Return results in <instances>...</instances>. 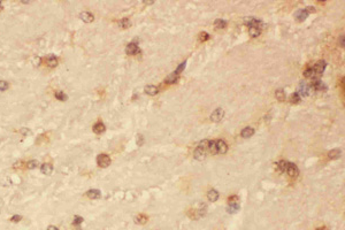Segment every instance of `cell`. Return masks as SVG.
Segmentation results:
<instances>
[{"mask_svg":"<svg viewBox=\"0 0 345 230\" xmlns=\"http://www.w3.org/2000/svg\"><path fill=\"white\" fill-rule=\"evenodd\" d=\"M308 92H309V85H307L305 82H302V83H300V85H299V89H298L297 93L300 96V98H302V97L307 96Z\"/></svg>","mask_w":345,"mask_h":230,"instance_id":"9","label":"cell"},{"mask_svg":"<svg viewBox=\"0 0 345 230\" xmlns=\"http://www.w3.org/2000/svg\"><path fill=\"white\" fill-rule=\"evenodd\" d=\"M83 222V217H81V216H75V219H74V224H81Z\"/></svg>","mask_w":345,"mask_h":230,"instance_id":"38","label":"cell"},{"mask_svg":"<svg viewBox=\"0 0 345 230\" xmlns=\"http://www.w3.org/2000/svg\"><path fill=\"white\" fill-rule=\"evenodd\" d=\"M137 143H138V145H139V146H142L143 145V143H144V138H143V136L142 135H138L137 136Z\"/></svg>","mask_w":345,"mask_h":230,"instance_id":"39","label":"cell"},{"mask_svg":"<svg viewBox=\"0 0 345 230\" xmlns=\"http://www.w3.org/2000/svg\"><path fill=\"white\" fill-rule=\"evenodd\" d=\"M2 8H4V7H2V4H1V2H0V12H1V10H2Z\"/></svg>","mask_w":345,"mask_h":230,"instance_id":"42","label":"cell"},{"mask_svg":"<svg viewBox=\"0 0 345 230\" xmlns=\"http://www.w3.org/2000/svg\"><path fill=\"white\" fill-rule=\"evenodd\" d=\"M80 17L82 21H84L86 23H90V22H92V21L95 20V16L91 14V13H89V12H82L80 14Z\"/></svg>","mask_w":345,"mask_h":230,"instance_id":"14","label":"cell"},{"mask_svg":"<svg viewBox=\"0 0 345 230\" xmlns=\"http://www.w3.org/2000/svg\"><path fill=\"white\" fill-rule=\"evenodd\" d=\"M137 52H139L138 50V45L136 43H130L128 44V46L126 47V53L128 55H135Z\"/></svg>","mask_w":345,"mask_h":230,"instance_id":"11","label":"cell"},{"mask_svg":"<svg viewBox=\"0 0 345 230\" xmlns=\"http://www.w3.org/2000/svg\"><path fill=\"white\" fill-rule=\"evenodd\" d=\"M178 78H180V75H177L175 72H171V74H169L168 76L166 77L165 83H167V84H175V83H177Z\"/></svg>","mask_w":345,"mask_h":230,"instance_id":"13","label":"cell"},{"mask_svg":"<svg viewBox=\"0 0 345 230\" xmlns=\"http://www.w3.org/2000/svg\"><path fill=\"white\" fill-rule=\"evenodd\" d=\"M21 220H22V216L21 215H14V216H12V219H10V221H12V222H15V223H16V222H20Z\"/></svg>","mask_w":345,"mask_h":230,"instance_id":"37","label":"cell"},{"mask_svg":"<svg viewBox=\"0 0 345 230\" xmlns=\"http://www.w3.org/2000/svg\"><path fill=\"white\" fill-rule=\"evenodd\" d=\"M228 202H229V205H232V204H239V198H238L237 196H231L230 198H229Z\"/></svg>","mask_w":345,"mask_h":230,"instance_id":"35","label":"cell"},{"mask_svg":"<svg viewBox=\"0 0 345 230\" xmlns=\"http://www.w3.org/2000/svg\"><path fill=\"white\" fill-rule=\"evenodd\" d=\"M147 220H148V217H147L145 214H139L138 216L135 217V222L138 223V224H145L147 222Z\"/></svg>","mask_w":345,"mask_h":230,"instance_id":"23","label":"cell"},{"mask_svg":"<svg viewBox=\"0 0 345 230\" xmlns=\"http://www.w3.org/2000/svg\"><path fill=\"white\" fill-rule=\"evenodd\" d=\"M339 45L342 47H344V36H343V35L339 37Z\"/></svg>","mask_w":345,"mask_h":230,"instance_id":"40","label":"cell"},{"mask_svg":"<svg viewBox=\"0 0 345 230\" xmlns=\"http://www.w3.org/2000/svg\"><path fill=\"white\" fill-rule=\"evenodd\" d=\"M275 97H276V99L279 101H281V102L285 101V92H284L283 89L276 90V91H275Z\"/></svg>","mask_w":345,"mask_h":230,"instance_id":"21","label":"cell"},{"mask_svg":"<svg viewBox=\"0 0 345 230\" xmlns=\"http://www.w3.org/2000/svg\"><path fill=\"white\" fill-rule=\"evenodd\" d=\"M145 92H146L147 95H150V96H156V95H158L159 90H158V87L154 85H147L146 87H145Z\"/></svg>","mask_w":345,"mask_h":230,"instance_id":"22","label":"cell"},{"mask_svg":"<svg viewBox=\"0 0 345 230\" xmlns=\"http://www.w3.org/2000/svg\"><path fill=\"white\" fill-rule=\"evenodd\" d=\"M241 135L243 138H250V137H252V136L254 135V129H253V128H250V127L244 128V129L242 130Z\"/></svg>","mask_w":345,"mask_h":230,"instance_id":"17","label":"cell"},{"mask_svg":"<svg viewBox=\"0 0 345 230\" xmlns=\"http://www.w3.org/2000/svg\"><path fill=\"white\" fill-rule=\"evenodd\" d=\"M244 23L246 24V25H249V28H251V27H254V28H258V29H265L266 28V24L264 23V22H261L260 20L255 19V17H253V16H249V17H245L244 19Z\"/></svg>","mask_w":345,"mask_h":230,"instance_id":"2","label":"cell"},{"mask_svg":"<svg viewBox=\"0 0 345 230\" xmlns=\"http://www.w3.org/2000/svg\"><path fill=\"white\" fill-rule=\"evenodd\" d=\"M8 89V83L6 81H0V91H6Z\"/></svg>","mask_w":345,"mask_h":230,"instance_id":"36","label":"cell"},{"mask_svg":"<svg viewBox=\"0 0 345 230\" xmlns=\"http://www.w3.org/2000/svg\"><path fill=\"white\" fill-rule=\"evenodd\" d=\"M105 129H106V127H105V124L103 122H97V123L93 125V132L97 135L103 134L105 131Z\"/></svg>","mask_w":345,"mask_h":230,"instance_id":"16","label":"cell"},{"mask_svg":"<svg viewBox=\"0 0 345 230\" xmlns=\"http://www.w3.org/2000/svg\"><path fill=\"white\" fill-rule=\"evenodd\" d=\"M315 90V91H327V85L323 83V82H321L320 80H317V81H312V85H311Z\"/></svg>","mask_w":345,"mask_h":230,"instance_id":"8","label":"cell"},{"mask_svg":"<svg viewBox=\"0 0 345 230\" xmlns=\"http://www.w3.org/2000/svg\"><path fill=\"white\" fill-rule=\"evenodd\" d=\"M300 96L298 95L297 92H294V93H292L291 95V97H290V101H291V104H298L299 101H300Z\"/></svg>","mask_w":345,"mask_h":230,"instance_id":"29","label":"cell"},{"mask_svg":"<svg viewBox=\"0 0 345 230\" xmlns=\"http://www.w3.org/2000/svg\"><path fill=\"white\" fill-rule=\"evenodd\" d=\"M118 25H120L122 29L129 28V27H130V20L128 19V17H124V19H122L120 22H118Z\"/></svg>","mask_w":345,"mask_h":230,"instance_id":"28","label":"cell"},{"mask_svg":"<svg viewBox=\"0 0 345 230\" xmlns=\"http://www.w3.org/2000/svg\"><path fill=\"white\" fill-rule=\"evenodd\" d=\"M207 198H208V200L212 201V202L216 201L219 199V192L216 191V190H214V189L209 190L207 193Z\"/></svg>","mask_w":345,"mask_h":230,"instance_id":"19","label":"cell"},{"mask_svg":"<svg viewBox=\"0 0 345 230\" xmlns=\"http://www.w3.org/2000/svg\"><path fill=\"white\" fill-rule=\"evenodd\" d=\"M312 13H315V8L312 7V6L306 7V8H304V9H299L297 13H296V19H297L299 22H303V21L306 20V17H307L308 15L312 14Z\"/></svg>","mask_w":345,"mask_h":230,"instance_id":"3","label":"cell"},{"mask_svg":"<svg viewBox=\"0 0 345 230\" xmlns=\"http://www.w3.org/2000/svg\"><path fill=\"white\" fill-rule=\"evenodd\" d=\"M208 39H209V35L207 34V32H205V31H204V32H201V34H199V40H200V42H206V40H208Z\"/></svg>","mask_w":345,"mask_h":230,"instance_id":"33","label":"cell"},{"mask_svg":"<svg viewBox=\"0 0 345 230\" xmlns=\"http://www.w3.org/2000/svg\"><path fill=\"white\" fill-rule=\"evenodd\" d=\"M38 165H39V162H38V160H30L28 162V168L29 169H35V168L37 167Z\"/></svg>","mask_w":345,"mask_h":230,"instance_id":"32","label":"cell"},{"mask_svg":"<svg viewBox=\"0 0 345 230\" xmlns=\"http://www.w3.org/2000/svg\"><path fill=\"white\" fill-rule=\"evenodd\" d=\"M260 29L258 28H254V27H251V28H249V34H250L251 37H253V38H257V37H259L260 36Z\"/></svg>","mask_w":345,"mask_h":230,"instance_id":"24","label":"cell"},{"mask_svg":"<svg viewBox=\"0 0 345 230\" xmlns=\"http://www.w3.org/2000/svg\"><path fill=\"white\" fill-rule=\"evenodd\" d=\"M223 116H224V110L222 108H218V109H215L211 114V120L213 122H219V121L222 120Z\"/></svg>","mask_w":345,"mask_h":230,"instance_id":"7","label":"cell"},{"mask_svg":"<svg viewBox=\"0 0 345 230\" xmlns=\"http://www.w3.org/2000/svg\"><path fill=\"white\" fill-rule=\"evenodd\" d=\"M238 210H239V204H232V205L228 206V212L229 213H236Z\"/></svg>","mask_w":345,"mask_h":230,"instance_id":"31","label":"cell"},{"mask_svg":"<svg viewBox=\"0 0 345 230\" xmlns=\"http://www.w3.org/2000/svg\"><path fill=\"white\" fill-rule=\"evenodd\" d=\"M317 230H328V229H327V228H320V229H317Z\"/></svg>","mask_w":345,"mask_h":230,"instance_id":"43","label":"cell"},{"mask_svg":"<svg viewBox=\"0 0 345 230\" xmlns=\"http://www.w3.org/2000/svg\"><path fill=\"white\" fill-rule=\"evenodd\" d=\"M326 66H327V63H326V61H323V60L317 61V62L313 66L312 69H313V72H314V76H315V80H320V76H321L322 74H323V72H324Z\"/></svg>","mask_w":345,"mask_h":230,"instance_id":"4","label":"cell"},{"mask_svg":"<svg viewBox=\"0 0 345 230\" xmlns=\"http://www.w3.org/2000/svg\"><path fill=\"white\" fill-rule=\"evenodd\" d=\"M208 146H209V140L205 139L203 142H200L194 151V158L197 160H203L206 155V152H208Z\"/></svg>","mask_w":345,"mask_h":230,"instance_id":"1","label":"cell"},{"mask_svg":"<svg viewBox=\"0 0 345 230\" xmlns=\"http://www.w3.org/2000/svg\"><path fill=\"white\" fill-rule=\"evenodd\" d=\"M340 154H342V151H340V150H338V149L331 150L330 152L328 153V158L330 159V160H336V159L339 158Z\"/></svg>","mask_w":345,"mask_h":230,"instance_id":"20","label":"cell"},{"mask_svg":"<svg viewBox=\"0 0 345 230\" xmlns=\"http://www.w3.org/2000/svg\"><path fill=\"white\" fill-rule=\"evenodd\" d=\"M215 143H216V149H218V153H221V154L227 153L228 145H227V143H226L224 140H222V139H219V140H216Z\"/></svg>","mask_w":345,"mask_h":230,"instance_id":"10","label":"cell"},{"mask_svg":"<svg viewBox=\"0 0 345 230\" xmlns=\"http://www.w3.org/2000/svg\"><path fill=\"white\" fill-rule=\"evenodd\" d=\"M185 66H186V62H185V61H184V62H182V63H181V65H180V66H178V67H177V69H176V70H175V72H175V74H177V75H180L181 72H183V70H184V69H185Z\"/></svg>","mask_w":345,"mask_h":230,"instance_id":"34","label":"cell"},{"mask_svg":"<svg viewBox=\"0 0 345 230\" xmlns=\"http://www.w3.org/2000/svg\"><path fill=\"white\" fill-rule=\"evenodd\" d=\"M40 172L44 174V175H51L53 172V166L51 163H44L40 168Z\"/></svg>","mask_w":345,"mask_h":230,"instance_id":"18","label":"cell"},{"mask_svg":"<svg viewBox=\"0 0 345 230\" xmlns=\"http://www.w3.org/2000/svg\"><path fill=\"white\" fill-rule=\"evenodd\" d=\"M45 62L47 63L48 67H57L58 65V59L55 55H53V54H50V55H47L46 57V59H45Z\"/></svg>","mask_w":345,"mask_h":230,"instance_id":"12","label":"cell"},{"mask_svg":"<svg viewBox=\"0 0 345 230\" xmlns=\"http://www.w3.org/2000/svg\"><path fill=\"white\" fill-rule=\"evenodd\" d=\"M97 163L98 166L101 168H106L108 167L111 165V158H109L107 154H99L97 157Z\"/></svg>","mask_w":345,"mask_h":230,"instance_id":"5","label":"cell"},{"mask_svg":"<svg viewBox=\"0 0 345 230\" xmlns=\"http://www.w3.org/2000/svg\"><path fill=\"white\" fill-rule=\"evenodd\" d=\"M55 98H57L58 100L60 101H65L68 99V97L65 95V92H61V91H57L55 92Z\"/></svg>","mask_w":345,"mask_h":230,"instance_id":"30","label":"cell"},{"mask_svg":"<svg viewBox=\"0 0 345 230\" xmlns=\"http://www.w3.org/2000/svg\"><path fill=\"white\" fill-rule=\"evenodd\" d=\"M208 152L211 154H216L218 153V149H216V143L214 142V140H212V142H209V146H208Z\"/></svg>","mask_w":345,"mask_h":230,"instance_id":"26","label":"cell"},{"mask_svg":"<svg viewBox=\"0 0 345 230\" xmlns=\"http://www.w3.org/2000/svg\"><path fill=\"white\" fill-rule=\"evenodd\" d=\"M214 27H215L216 29H224L226 27H227V22H226L224 20L218 19L215 22H214Z\"/></svg>","mask_w":345,"mask_h":230,"instance_id":"25","label":"cell"},{"mask_svg":"<svg viewBox=\"0 0 345 230\" xmlns=\"http://www.w3.org/2000/svg\"><path fill=\"white\" fill-rule=\"evenodd\" d=\"M287 172H288V175L290 177L296 178V177H298V175H299V169H298V167L294 163L289 162L288 168H287Z\"/></svg>","mask_w":345,"mask_h":230,"instance_id":"6","label":"cell"},{"mask_svg":"<svg viewBox=\"0 0 345 230\" xmlns=\"http://www.w3.org/2000/svg\"><path fill=\"white\" fill-rule=\"evenodd\" d=\"M86 196L89 197L90 199H99L101 197V192L99 190H97V189H92V190H89L86 192Z\"/></svg>","mask_w":345,"mask_h":230,"instance_id":"15","label":"cell"},{"mask_svg":"<svg viewBox=\"0 0 345 230\" xmlns=\"http://www.w3.org/2000/svg\"><path fill=\"white\" fill-rule=\"evenodd\" d=\"M288 165L289 162L288 161H285V160H281L279 162H277V168H279L281 172H287V168H288Z\"/></svg>","mask_w":345,"mask_h":230,"instance_id":"27","label":"cell"},{"mask_svg":"<svg viewBox=\"0 0 345 230\" xmlns=\"http://www.w3.org/2000/svg\"><path fill=\"white\" fill-rule=\"evenodd\" d=\"M47 230H59V229H58L57 227H54V225H50L47 228Z\"/></svg>","mask_w":345,"mask_h":230,"instance_id":"41","label":"cell"}]
</instances>
